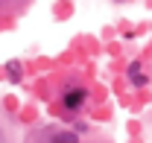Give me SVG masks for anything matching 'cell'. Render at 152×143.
I'll use <instances>...</instances> for the list:
<instances>
[{"label": "cell", "instance_id": "6da1fadb", "mask_svg": "<svg viewBox=\"0 0 152 143\" xmlns=\"http://www.w3.org/2000/svg\"><path fill=\"white\" fill-rule=\"evenodd\" d=\"M85 102H88V90L85 88H70L64 93V108H67V111H79Z\"/></svg>", "mask_w": 152, "mask_h": 143}, {"label": "cell", "instance_id": "7a4b0ae2", "mask_svg": "<svg viewBox=\"0 0 152 143\" xmlns=\"http://www.w3.org/2000/svg\"><path fill=\"white\" fill-rule=\"evenodd\" d=\"M50 143H79V137H76V131H56Z\"/></svg>", "mask_w": 152, "mask_h": 143}, {"label": "cell", "instance_id": "3957f363", "mask_svg": "<svg viewBox=\"0 0 152 143\" xmlns=\"http://www.w3.org/2000/svg\"><path fill=\"white\" fill-rule=\"evenodd\" d=\"M20 73H23V70L18 67V61H9V76H12V82H18V79H20Z\"/></svg>", "mask_w": 152, "mask_h": 143}, {"label": "cell", "instance_id": "277c9868", "mask_svg": "<svg viewBox=\"0 0 152 143\" xmlns=\"http://www.w3.org/2000/svg\"><path fill=\"white\" fill-rule=\"evenodd\" d=\"M137 73H140V61H134V64H129V79H132V76H137Z\"/></svg>", "mask_w": 152, "mask_h": 143}, {"label": "cell", "instance_id": "5b68a950", "mask_svg": "<svg viewBox=\"0 0 152 143\" xmlns=\"http://www.w3.org/2000/svg\"><path fill=\"white\" fill-rule=\"evenodd\" d=\"M132 82H134V85H146V76H143V73H137V76H132Z\"/></svg>", "mask_w": 152, "mask_h": 143}]
</instances>
